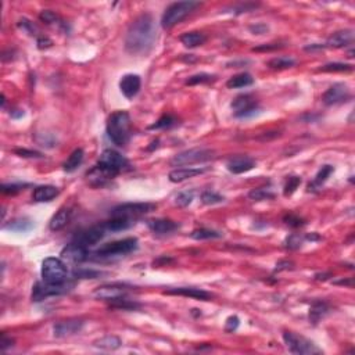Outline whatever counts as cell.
<instances>
[{
	"label": "cell",
	"mask_w": 355,
	"mask_h": 355,
	"mask_svg": "<svg viewBox=\"0 0 355 355\" xmlns=\"http://www.w3.org/2000/svg\"><path fill=\"white\" fill-rule=\"evenodd\" d=\"M239 323H240V321L237 316H229V318L226 319L225 330L228 333H233L236 329L239 328Z\"/></svg>",
	"instance_id": "db71d44e"
},
{
	"label": "cell",
	"mask_w": 355,
	"mask_h": 355,
	"mask_svg": "<svg viewBox=\"0 0 355 355\" xmlns=\"http://www.w3.org/2000/svg\"><path fill=\"white\" fill-rule=\"evenodd\" d=\"M212 81H215V75L207 74V72H200V74L189 77V78L186 79V82L184 83H186V85H190V86H193V85H198V83H208V82H212Z\"/></svg>",
	"instance_id": "ab89813d"
},
{
	"label": "cell",
	"mask_w": 355,
	"mask_h": 355,
	"mask_svg": "<svg viewBox=\"0 0 355 355\" xmlns=\"http://www.w3.org/2000/svg\"><path fill=\"white\" fill-rule=\"evenodd\" d=\"M231 107L236 118H250L259 111L258 102L251 95H240L232 102Z\"/></svg>",
	"instance_id": "30bf717a"
},
{
	"label": "cell",
	"mask_w": 355,
	"mask_h": 355,
	"mask_svg": "<svg viewBox=\"0 0 355 355\" xmlns=\"http://www.w3.org/2000/svg\"><path fill=\"white\" fill-rule=\"evenodd\" d=\"M75 286L72 281L61 282V283H46V282H38L36 285L32 287V301L39 303L53 297V295H61L65 293H69Z\"/></svg>",
	"instance_id": "5b68a950"
},
{
	"label": "cell",
	"mask_w": 355,
	"mask_h": 355,
	"mask_svg": "<svg viewBox=\"0 0 355 355\" xmlns=\"http://www.w3.org/2000/svg\"><path fill=\"white\" fill-rule=\"evenodd\" d=\"M283 221L286 222L289 226H291V228H300V226H303L305 223L303 218H300L298 215H295V214H291V212L290 214H287V215H285Z\"/></svg>",
	"instance_id": "f907efd6"
},
{
	"label": "cell",
	"mask_w": 355,
	"mask_h": 355,
	"mask_svg": "<svg viewBox=\"0 0 355 355\" xmlns=\"http://www.w3.org/2000/svg\"><path fill=\"white\" fill-rule=\"evenodd\" d=\"M333 166L332 165H323L321 170L318 171V174H316V176H315V179L312 183L308 184V190L309 192H315V190H318L321 186H322L326 180H328V178L333 174Z\"/></svg>",
	"instance_id": "1f68e13d"
},
{
	"label": "cell",
	"mask_w": 355,
	"mask_h": 355,
	"mask_svg": "<svg viewBox=\"0 0 355 355\" xmlns=\"http://www.w3.org/2000/svg\"><path fill=\"white\" fill-rule=\"evenodd\" d=\"M28 183H3L2 184V193L3 194H17L28 188Z\"/></svg>",
	"instance_id": "bcb514c9"
},
{
	"label": "cell",
	"mask_w": 355,
	"mask_h": 355,
	"mask_svg": "<svg viewBox=\"0 0 355 355\" xmlns=\"http://www.w3.org/2000/svg\"><path fill=\"white\" fill-rule=\"evenodd\" d=\"M97 165L103 166L106 170H110V171L116 172L117 175L121 174L125 170L129 168V161L126 158L120 154L116 150H111V148H107L100 154V158L97 161Z\"/></svg>",
	"instance_id": "8fae6325"
},
{
	"label": "cell",
	"mask_w": 355,
	"mask_h": 355,
	"mask_svg": "<svg viewBox=\"0 0 355 355\" xmlns=\"http://www.w3.org/2000/svg\"><path fill=\"white\" fill-rule=\"evenodd\" d=\"M33 228V221L29 219V218H17L14 219L10 223L5 225L6 231L11 232H18V233H25V232H29Z\"/></svg>",
	"instance_id": "f546056e"
},
{
	"label": "cell",
	"mask_w": 355,
	"mask_h": 355,
	"mask_svg": "<svg viewBox=\"0 0 355 355\" xmlns=\"http://www.w3.org/2000/svg\"><path fill=\"white\" fill-rule=\"evenodd\" d=\"M295 60L291 57H275L268 63V67L272 69H287L294 67Z\"/></svg>",
	"instance_id": "74e56055"
},
{
	"label": "cell",
	"mask_w": 355,
	"mask_h": 355,
	"mask_svg": "<svg viewBox=\"0 0 355 355\" xmlns=\"http://www.w3.org/2000/svg\"><path fill=\"white\" fill-rule=\"evenodd\" d=\"M214 158V152L210 148H190V150H184L182 153H178L176 156L171 158L172 166H183V165H192V164H197V162L208 161Z\"/></svg>",
	"instance_id": "ba28073f"
},
{
	"label": "cell",
	"mask_w": 355,
	"mask_h": 355,
	"mask_svg": "<svg viewBox=\"0 0 355 355\" xmlns=\"http://www.w3.org/2000/svg\"><path fill=\"white\" fill-rule=\"evenodd\" d=\"M334 285H344V286H352V279H348V281H334L333 282Z\"/></svg>",
	"instance_id": "94428289"
},
{
	"label": "cell",
	"mask_w": 355,
	"mask_h": 355,
	"mask_svg": "<svg viewBox=\"0 0 355 355\" xmlns=\"http://www.w3.org/2000/svg\"><path fill=\"white\" fill-rule=\"evenodd\" d=\"M42 279L46 283H61L67 281V267L63 259L49 257L42 263Z\"/></svg>",
	"instance_id": "52a82bcc"
},
{
	"label": "cell",
	"mask_w": 355,
	"mask_h": 355,
	"mask_svg": "<svg viewBox=\"0 0 355 355\" xmlns=\"http://www.w3.org/2000/svg\"><path fill=\"white\" fill-rule=\"evenodd\" d=\"M283 340L286 343L287 348L291 354L297 355H314L322 354V350L315 346L314 343L300 336L294 332H283Z\"/></svg>",
	"instance_id": "8992f818"
},
{
	"label": "cell",
	"mask_w": 355,
	"mask_h": 355,
	"mask_svg": "<svg viewBox=\"0 0 355 355\" xmlns=\"http://www.w3.org/2000/svg\"><path fill=\"white\" fill-rule=\"evenodd\" d=\"M258 6L259 5H257V3H241V5H239V6H233L232 10H235L233 13L241 14V13H247V11H251V10L257 9Z\"/></svg>",
	"instance_id": "f5cc1de1"
},
{
	"label": "cell",
	"mask_w": 355,
	"mask_h": 355,
	"mask_svg": "<svg viewBox=\"0 0 355 355\" xmlns=\"http://www.w3.org/2000/svg\"><path fill=\"white\" fill-rule=\"evenodd\" d=\"M293 264L290 261H281V263L276 264V268H275V272H281V271H287L290 269Z\"/></svg>",
	"instance_id": "91938a15"
},
{
	"label": "cell",
	"mask_w": 355,
	"mask_h": 355,
	"mask_svg": "<svg viewBox=\"0 0 355 355\" xmlns=\"http://www.w3.org/2000/svg\"><path fill=\"white\" fill-rule=\"evenodd\" d=\"M250 31L253 33H257V35H263L265 31H268V27L265 24H257V25H253L250 27Z\"/></svg>",
	"instance_id": "680465c9"
},
{
	"label": "cell",
	"mask_w": 355,
	"mask_h": 355,
	"mask_svg": "<svg viewBox=\"0 0 355 355\" xmlns=\"http://www.w3.org/2000/svg\"><path fill=\"white\" fill-rule=\"evenodd\" d=\"M283 47V45L281 43H265V45H259V46L254 47V51H272L276 50V49H281Z\"/></svg>",
	"instance_id": "11a10c76"
},
{
	"label": "cell",
	"mask_w": 355,
	"mask_h": 355,
	"mask_svg": "<svg viewBox=\"0 0 355 355\" xmlns=\"http://www.w3.org/2000/svg\"><path fill=\"white\" fill-rule=\"evenodd\" d=\"M14 153L24 158H43V154L39 152H33V150H28V148H15Z\"/></svg>",
	"instance_id": "816d5d0a"
},
{
	"label": "cell",
	"mask_w": 355,
	"mask_h": 355,
	"mask_svg": "<svg viewBox=\"0 0 355 355\" xmlns=\"http://www.w3.org/2000/svg\"><path fill=\"white\" fill-rule=\"evenodd\" d=\"M351 92L347 85L344 83H334L330 88L323 93L322 100L326 106H336V104H342L350 100Z\"/></svg>",
	"instance_id": "4fadbf2b"
},
{
	"label": "cell",
	"mask_w": 355,
	"mask_h": 355,
	"mask_svg": "<svg viewBox=\"0 0 355 355\" xmlns=\"http://www.w3.org/2000/svg\"><path fill=\"white\" fill-rule=\"evenodd\" d=\"M130 291V287L126 285H121V283H113V285H103V286L97 287L93 291V295L99 298V300L113 301L120 298V297H126V294Z\"/></svg>",
	"instance_id": "7c38bea8"
},
{
	"label": "cell",
	"mask_w": 355,
	"mask_h": 355,
	"mask_svg": "<svg viewBox=\"0 0 355 355\" xmlns=\"http://www.w3.org/2000/svg\"><path fill=\"white\" fill-rule=\"evenodd\" d=\"M304 237L303 236H300V235H297V233H293V235H290L289 237L286 239V247L287 249H290V250H297V249H300L301 247V245H303V241H304Z\"/></svg>",
	"instance_id": "c3c4849f"
},
{
	"label": "cell",
	"mask_w": 355,
	"mask_h": 355,
	"mask_svg": "<svg viewBox=\"0 0 355 355\" xmlns=\"http://www.w3.org/2000/svg\"><path fill=\"white\" fill-rule=\"evenodd\" d=\"M352 42H354V31L344 29V31H337V32L333 33L326 42V46L340 49V47L348 46Z\"/></svg>",
	"instance_id": "603a6c76"
},
{
	"label": "cell",
	"mask_w": 355,
	"mask_h": 355,
	"mask_svg": "<svg viewBox=\"0 0 355 355\" xmlns=\"http://www.w3.org/2000/svg\"><path fill=\"white\" fill-rule=\"evenodd\" d=\"M254 166H255V160L249 156H236V157H232L226 164L228 171L236 175L251 171Z\"/></svg>",
	"instance_id": "d6986e66"
},
{
	"label": "cell",
	"mask_w": 355,
	"mask_h": 355,
	"mask_svg": "<svg viewBox=\"0 0 355 355\" xmlns=\"http://www.w3.org/2000/svg\"><path fill=\"white\" fill-rule=\"evenodd\" d=\"M148 229L156 233V235H168V233H172L175 232L178 228H179V223L171 221V219H162V218H158V219H150L147 221Z\"/></svg>",
	"instance_id": "7402d4cb"
},
{
	"label": "cell",
	"mask_w": 355,
	"mask_h": 355,
	"mask_svg": "<svg viewBox=\"0 0 355 355\" xmlns=\"http://www.w3.org/2000/svg\"><path fill=\"white\" fill-rule=\"evenodd\" d=\"M140 86H142V81H140V77L136 74L124 75L120 81L121 93L126 99H134L140 90Z\"/></svg>",
	"instance_id": "ac0fdd59"
},
{
	"label": "cell",
	"mask_w": 355,
	"mask_h": 355,
	"mask_svg": "<svg viewBox=\"0 0 355 355\" xmlns=\"http://www.w3.org/2000/svg\"><path fill=\"white\" fill-rule=\"evenodd\" d=\"M176 118L174 116H170V114H165L162 116L157 122H154L153 125L148 126V129H165V128H171L172 125H175Z\"/></svg>",
	"instance_id": "60d3db41"
},
{
	"label": "cell",
	"mask_w": 355,
	"mask_h": 355,
	"mask_svg": "<svg viewBox=\"0 0 355 355\" xmlns=\"http://www.w3.org/2000/svg\"><path fill=\"white\" fill-rule=\"evenodd\" d=\"M249 197L254 201H263V200L275 198V193L271 192V189H267V188H257V189H253L250 192Z\"/></svg>",
	"instance_id": "f35d334b"
},
{
	"label": "cell",
	"mask_w": 355,
	"mask_h": 355,
	"mask_svg": "<svg viewBox=\"0 0 355 355\" xmlns=\"http://www.w3.org/2000/svg\"><path fill=\"white\" fill-rule=\"evenodd\" d=\"M190 237L194 240H210V239H219L222 237V233L214 229H207V228H200L190 233Z\"/></svg>",
	"instance_id": "e575fe53"
},
{
	"label": "cell",
	"mask_w": 355,
	"mask_h": 355,
	"mask_svg": "<svg viewBox=\"0 0 355 355\" xmlns=\"http://www.w3.org/2000/svg\"><path fill=\"white\" fill-rule=\"evenodd\" d=\"M110 303V308L113 309H122V311H135V309H139L142 305L136 303V301L128 300L126 297H120L117 300L108 301Z\"/></svg>",
	"instance_id": "836d02e7"
},
{
	"label": "cell",
	"mask_w": 355,
	"mask_h": 355,
	"mask_svg": "<svg viewBox=\"0 0 355 355\" xmlns=\"http://www.w3.org/2000/svg\"><path fill=\"white\" fill-rule=\"evenodd\" d=\"M61 259L71 264L83 263L85 259H88V247L79 245L77 241H72L61 250Z\"/></svg>",
	"instance_id": "9a60e30c"
},
{
	"label": "cell",
	"mask_w": 355,
	"mask_h": 355,
	"mask_svg": "<svg viewBox=\"0 0 355 355\" xmlns=\"http://www.w3.org/2000/svg\"><path fill=\"white\" fill-rule=\"evenodd\" d=\"M139 247V241L136 237H126V239L116 240L103 245L100 249L95 251L97 258H113V257H124L128 254L136 251Z\"/></svg>",
	"instance_id": "277c9868"
},
{
	"label": "cell",
	"mask_w": 355,
	"mask_h": 355,
	"mask_svg": "<svg viewBox=\"0 0 355 355\" xmlns=\"http://www.w3.org/2000/svg\"><path fill=\"white\" fill-rule=\"evenodd\" d=\"M51 45H53V42L47 36H38V47L39 49H47V47H51Z\"/></svg>",
	"instance_id": "6f0895ef"
},
{
	"label": "cell",
	"mask_w": 355,
	"mask_h": 355,
	"mask_svg": "<svg viewBox=\"0 0 355 355\" xmlns=\"http://www.w3.org/2000/svg\"><path fill=\"white\" fill-rule=\"evenodd\" d=\"M18 28H21L23 29L24 32H27L28 35H31V36H38V28H36V25L32 23V21H29V20H27V18H23V20H20L18 21Z\"/></svg>",
	"instance_id": "7dc6e473"
},
{
	"label": "cell",
	"mask_w": 355,
	"mask_h": 355,
	"mask_svg": "<svg viewBox=\"0 0 355 355\" xmlns=\"http://www.w3.org/2000/svg\"><path fill=\"white\" fill-rule=\"evenodd\" d=\"M210 168H192V166H184V168H176L174 171L170 172V180L174 183H179L186 179H192L194 176L201 175L204 172H207Z\"/></svg>",
	"instance_id": "44dd1931"
},
{
	"label": "cell",
	"mask_w": 355,
	"mask_h": 355,
	"mask_svg": "<svg viewBox=\"0 0 355 355\" xmlns=\"http://www.w3.org/2000/svg\"><path fill=\"white\" fill-rule=\"evenodd\" d=\"M180 42L183 43L184 46L193 49V47L201 46L207 41V36L201 32H186L183 35H180Z\"/></svg>",
	"instance_id": "f1b7e54d"
},
{
	"label": "cell",
	"mask_w": 355,
	"mask_h": 355,
	"mask_svg": "<svg viewBox=\"0 0 355 355\" xmlns=\"http://www.w3.org/2000/svg\"><path fill=\"white\" fill-rule=\"evenodd\" d=\"M201 3L200 2H193V0H189V2H176V3H172L166 7V10L162 14L161 18V25L162 28L165 29H170V28L175 27L176 24H179L180 21H183L190 13H193L194 10L200 7Z\"/></svg>",
	"instance_id": "3957f363"
},
{
	"label": "cell",
	"mask_w": 355,
	"mask_h": 355,
	"mask_svg": "<svg viewBox=\"0 0 355 355\" xmlns=\"http://www.w3.org/2000/svg\"><path fill=\"white\" fill-rule=\"evenodd\" d=\"M107 135L108 139L118 147H124L129 143L132 136V124L130 117L126 111L113 113L107 121Z\"/></svg>",
	"instance_id": "7a4b0ae2"
},
{
	"label": "cell",
	"mask_w": 355,
	"mask_h": 355,
	"mask_svg": "<svg viewBox=\"0 0 355 355\" xmlns=\"http://www.w3.org/2000/svg\"><path fill=\"white\" fill-rule=\"evenodd\" d=\"M117 176L116 172L106 170L100 165L93 166L92 170L86 174L88 182L93 188H104L106 184H108L111 180Z\"/></svg>",
	"instance_id": "2e32d148"
},
{
	"label": "cell",
	"mask_w": 355,
	"mask_h": 355,
	"mask_svg": "<svg viewBox=\"0 0 355 355\" xmlns=\"http://www.w3.org/2000/svg\"><path fill=\"white\" fill-rule=\"evenodd\" d=\"M254 83V78L249 72H241V74L233 75L228 82H226V86L229 89H240L246 88V86H250Z\"/></svg>",
	"instance_id": "4dcf8cb0"
},
{
	"label": "cell",
	"mask_w": 355,
	"mask_h": 355,
	"mask_svg": "<svg viewBox=\"0 0 355 355\" xmlns=\"http://www.w3.org/2000/svg\"><path fill=\"white\" fill-rule=\"evenodd\" d=\"M75 279H97L104 275V272H100V271H96V269H90V268H82L78 267L77 269H74L72 272Z\"/></svg>",
	"instance_id": "8d00e7d4"
},
{
	"label": "cell",
	"mask_w": 355,
	"mask_h": 355,
	"mask_svg": "<svg viewBox=\"0 0 355 355\" xmlns=\"http://www.w3.org/2000/svg\"><path fill=\"white\" fill-rule=\"evenodd\" d=\"M36 142L41 146H45V147H54L55 143H57L54 136H51L50 134H38Z\"/></svg>",
	"instance_id": "681fc988"
},
{
	"label": "cell",
	"mask_w": 355,
	"mask_h": 355,
	"mask_svg": "<svg viewBox=\"0 0 355 355\" xmlns=\"http://www.w3.org/2000/svg\"><path fill=\"white\" fill-rule=\"evenodd\" d=\"M352 69V65L346 64V63H330V64H325L321 68V71H325V72H347V71H351Z\"/></svg>",
	"instance_id": "ee69618b"
},
{
	"label": "cell",
	"mask_w": 355,
	"mask_h": 355,
	"mask_svg": "<svg viewBox=\"0 0 355 355\" xmlns=\"http://www.w3.org/2000/svg\"><path fill=\"white\" fill-rule=\"evenodd\" d=\"M121 344H122V342H121L120 337L117 336H104L93 343V346L97 347V348H102V350H117V348H120Z\"/></svg>",
	"instance_id": "d6a6232c"
},
{
	"label": "cell",
	"mask_w": 355,
	"mask_h": 355,
	"mask_svg": "<svg viewBox=\"0 0 355 355\" xmlns=\"http://www.w3.org/2000/svg\"><path fill=\"white\" fill-rule=\"evenodd\" d=\"M194 198V193L192 190H186V192H180L175 197V204L178 207H188Z\"/></svg>",
	"instance_id": "f6af8a7d"
},
{
	"label": "cell",
	"mask_w": 355,
	"mask_h": 355,
	"mask_svg": "<svg viewBox=\"0 0 355 355\" xmlns=\"http://www.w3.org/2000/svg\"><path fill=\"white\" fill-rule=\"evenodd\" d=\"M330 312V305L326 301L316 300L309 308V321L312 325H318L326 315Z\"/></svg>",
	"instance_id": "484cf974"
},
{
	"label": "cell",
	"mask_w": 355,
	"mask_h": 355,
	"mask_svg": "<svg viewBox=\"0 0 355 355\" xmlns=\"http://www.w3.org/2000/svg\"><path fill=\"white\" fill-rule=\"evenodd\" d=\"M82 319H67V321H60L53 326V334L57 339H63V337L74 336L78 332H81L83 328Z\"/></svg>",
	"instance_id": "e0dca14e"
},
{
	"label": "cell",
	"mask_w": 355,
	"mask_h": 355,
	"mask_svg": "<svg viewBox=\"0 0 355 355\" xmlns=\"http://www.w3.org/2000/svg\"><path fill=\"white\" fill-rule=\"evenodd\" d=\"M39 20L42 23L47 24V25H57V27H65V23L61 20V17L59 14H55L54 11L51 10H43L41 14H39Z\"/></svg>",
	"instance_id": "d590c367"
},
{
	"label": "cell",
	"mask_w": 355,
	"mask_h": 355,
	"mask_svg": "<svg viewBox=\"0 0 355 355\" xmlns=\"http://www.w3.org/2000/svg\"><path fill=\"white\" fill-rule=\"evenodd\" d=\"M135 223V219L124 217H111V219L103 222L102 225L107 232H121L129 229L130 226Z\"/></svg>",
	"instance_id": "4316f807"
},
{
	"label": "cell",
	"mask_w": 355,
	"mask_h": 355,
	"mask_svg": "<svg viewBox=\"0 0 355 355\" xmlns=\"http://www.w3.org/2000/svg\"><path fill=\"white\" fill-rule=\"evenodd\" d=\"M83 156H85V153H83L82 148H75L74 152L69 154V157L67 158V161L63 165L64 171L68 172V174L77 171L79 166H81V164H82Z\"/></svg>",
	"instance_id": "83f0119b"
},
{
	"label": "cell",
	"mask_w": 355,
	"mask_h": 355,
	"mask_svg": "<svg viewBox=\"0 0 355 355\" xmlns=\"http://www.w3.org/2000/svg\"><path fill=\"white\" fill-rule=\"evenodd\" d=\"M164 293L172 295H183V297H190V298L203 301H208L212 298L211 293H208L203 289H197V287H174V289H168Z\"/></svg>",
	"instance_id": "ffe728a7"
},
{
	"label": "cell",
	"mask_w": 355,
	"mask_h": 355,
	"mask_svg": "<svg viewBox=\"0 0 355 355\" xmlns=\"http://www.w3.org/2000/svg\"><path fill=\"white\" fill-rule=\"evenodd\" d=\"M305 240H311V241H315V240H319L321 237H319L318 235H315V233H311V235H307L304 237Z\"/></svg>",
	"instance_id": "6125c7cd"
},
{
	"label": "cell",
	"mask_w": 355,
	"mask_h": 355,
	"mask_svg": "<svg viewBox=\"0 0 355 355\" xmlns=\"http://www.w3.org/2000/svg\"><path fill=\"white\" fill-rule=\"evenodd\" d=\"M157 28L152 14L143 13L130 24L125 36V50L132 55L148 54L156 43Z\"/></svg>",
	"instance_id": "6da1fadb"
},
{
	"label": "cell",
	"mask_w": 355,
	"mask_h": 355,
	"mask_svg": "<svg viewBox=\"0 0 355 355\" xmlns=\"http://www.w3.org/2000/svg\"><path fill=\"white\" fill-rule=\"evenodd\" d=\"M71 217H72V211H71V208H67V207L60 208V210L53 215L50 222H49V228H50V231H53V232L61 231V229H63L64 226H67V223L71 221Z\"/></svg>",
	"instance_id": "d4e9b609"
},
{
	"label": "cell",
	"mask_w": 355,
	"mask_h": 355,
	"mask_svg": "<svg viewBox=\"0 0 355 355\" xmlns=\"http://www.w3.org/2000/svg\"><path fill=\"white\" fill-rule=\"evenodd\" d=\"M13 344H14L13 339L6 336V333H2V340H0V348H2V351L5 352L7 348L13 347Z\"/></svg>",
	"instance_id": "9f6ffc18"
},
{
	"label": "cell",
	"mask_w": 355,
	"mask_h": 355,
	"mask_svg": "<svg viewBox=\"0 0 355 355\" xmlns=\"http://www.w3.org/2000/svg\"><path fill=\"white\" fill-rule=\"evenodd\" d=\"M106 233L107 231L103 225L92 226L89 229H85V231H81L79 233H77L74 237V241L85 246V247H90V246L99 243L106 236Z\"/></svg>",
	"instance_id": "5bb4252c"
},
{
	"label": "cell",
	"mask_w": 355,
	"mask_h": 355,
	"mask_svg": "<svg viewBox=\"0 0 355 355\" xmlns=\"http://www.w3.org/2000/svg\"><path fill=\"white\" fill-rule=\"evenodd\" d=\"M225 198L221 194H218L217 192H212V190H205L201 194V201L205 205H214V204H219L222 203Z\"/></svg>",
	"instance_id": "b9f144b4"
},
{
	"label": "cell",
	"mask_w": 355,
	"mask_h": 355,
	"mask_svg": "<svg viewBox=\"0 0 355 355\" xmlns=\"http://www.w3.org/2000/svg\"><path fill=\"white\" fill-rule=\"evenodd\" d=\"M156 208L157 205L153 203H125L113 208L110 214L111 217H124L135 219L136 217L154 211Z\"/></svg>",
	"instance_id": "9c48e42d"
},
{
	"label": "cell",
	"mask_w": 355,
	"mask_h": 355,
	"mask_svg": "<svg viewBox=\"0 0 355 355\" xmlns=\"http://www.w3.org/2000/svg\"><path fill=\"white\" fill-rule=\"evenodd\" d=\"M301 184V178L300 176H287L286 178V182H285V190H283V193H285V196H291V194L294 193L295 190H297V188Z\"/></svg>",
	"instance_id": "7bdbcfd3"
},
{
	"label": "cell",
	"mask_w": 355,
	"mask_h": 355,
	"mask_svg": "<svg viewBox=\"0 0 355 355\" xmlns=\"http://www.w3.org/2000/svg\"><path fill=\"white\" fill-rule=\"evenodd\" d=\"M60 193V190L57 189L55 186L51 184H43V186H38L33 190L32 198L33 201L36 203H45V201H51L53 198H55Z\"/></svg>",
	"instance_id": "cb8c5ba5"
}]
</instances>
